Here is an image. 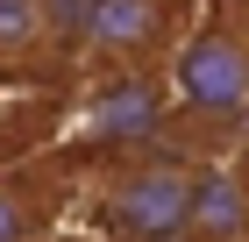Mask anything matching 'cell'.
I'll list each match as a JSON object with an SVG mask.
<instances>
[{"label": "cell", "mask_w": 249, "mask_h": 242, "mask_svg": "<svg viewBox=\"0 0 249 242\" xmlns=\"http://www.w3.org/2000/svg\"><path fill=\"white\" fill-rule=\"evenodd\" d=\"M171 86H178V114L199 121L213 135H235L249 121V36L242 29H199V36L178 43V64H171Z\"/></svg>", "instance_id": "1"}, {"label": "cell", "mask_w": 249, "mask_h": 242, "mask_svg": "<svg viewBox=\"0 0 249 242\" xmlns=\"http://www.w3.org/2000/svg\"><path fill=\"white\" fill-rule=\"evenodd\" d=\"M192 192H199V171L171 164V157H142L107 186V228L121 242H185Z\"/></svg>", "instance_id": "2"}, {"label": "cell", "mask_w": 249, "mask_h": 242, "mask_svg": "<svg viewBox=\"0 0 249 242\" xmlns=\"http://www.w3.org/2000/svg\"><path fill=\"white\" fill-rule=\"evenodd\" d=\"M164 29H171V7L164 0H100L86 50L100 64H142V57L164 50Z\"/></svg>", "instance_id": "3"}, {"label": "cell", "mask_w": 249, "mask_h": 242, "mask_svg": "<svg viewBox=\"0 0 249 242\" xmlns=\"http://www.w3.org/2000/svg\"><path fill=\"white\" fill-rule=\"evenodd\" d=\"M185 242H249V186L228 171H199Z\"/></svg>", "instance_id": "4"}, {"label": "cell", "mask_w": 249, "mask_h": 242, "mask_svg": "<svg viewBox=\"0 0 249 242\" xmlns=\"http://www.w3.org/2000/svg\"><path fill=\"white\" fill-rule=\"evenodd\" d=\"M50 50V21L43 0H0V72H21L29 57Z\"/></svg>", "instance_id": "5"}, {"label": "cell", "mask_w": 249, "mask_h": 242, "mask_svg": "<svg viewBox=\"0 0 249 242\" xmlns=\"http://www.w3.org/2000/svg\"><path fill=\"white\" fill-rule=\"evenodd\" d=\"M93 7H100V0H43L50 50H86V36H93Z\"/></svg>", "instance_id": "6"}, {"label": "cell", "mask_w": 249, "mask_h": 242, "mask_svg": "<svg viewBox=\"0 0 249 242\" xmlns=\"http://www.w3.org/2000/svg\"><path fill=\"white\" fill-rule=\"evenodd\" d=\"M36 228H43V206L21 186H0V242H36Z\"/></svg>", "instance_id": "7"}, {"label": "cell", "mask_w": 249, "mask_h": 242, "mask_svg": "<svg viewBox=\"0 0 249 242\" xmlns=\"http://www.w3.org/2000/svg\"><path fill=\"white\" fill-rule=\"evenodd\" d=\"M7 149H15V135H7V121H0V157H7Z\"/></svg>", "instance_id": "8"}]
</instances>
